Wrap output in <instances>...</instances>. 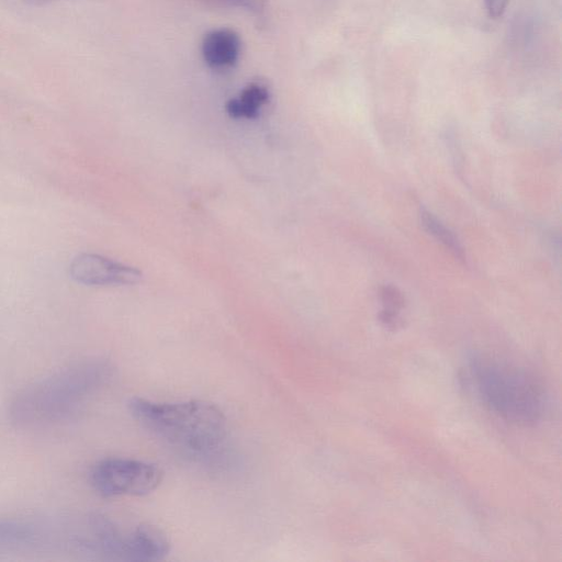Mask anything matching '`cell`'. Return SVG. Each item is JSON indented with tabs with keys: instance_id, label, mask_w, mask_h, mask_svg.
<instances>
[{
	"instance_id": "cell-10",
	"label": "cell",
	"mask_w": 562,
	"mask_h": 562,
	"mask_svg": "<svg viewBox=\"0 0 562 562\" xmlns=\"http://www.w3.org/2000/svg\"><path fill=\"white\" fill-rule=\"evenodd\" d=\"M384 310L381 314V321L389 327H396L398 323V310L403 305V297L397 289L385 286L382 291Z\"/></svg>"
},
{
	"instance_id": "cell-13",
	"label": "cell",
	"mask_w": 562,
	"mask_h": 562,
	"mask_svg": "<svg viewBox=\"0 0 562 562\" xmlns=\"http://www.w3.org/2000/svg\"><path fill=\"white\" fill-rule=\"evenodd\" d=\"M22 1L30 5L42 7V5H45V4L55 2V1H59V0H22Z\"/></svg>"
},
{
	"instance_id": "cell-11",
	"label": "cell",
	"mask_w": 562,
	"mask_h": 562,
	"mask_svg": "<svg viewBox=\"0 0 562 562\" xmlns=\"http://www.w3.org/2000/svg\"><path fill=\"white\" fill-rule=\"evenodd\" d=\"M229 7H238L248 11L259 12L263 8L265 0H211Z\"/></svg>"
},
{
	"instance_id": "cell-12",
	"label": "cell",
	"mask_w": 562,
	"mask_h": 562,
	"mask_svg": "<svg viewBox=\"0 0 562 562\" xmlns=\"http://www.w3.org/2000/svg\"><path fill=\"white\" fill-rule=\"evenodd\" d=\"M483 3L490 18L499 19L504 15L509 0H483Z\"/></svg>"
},
{
	"instance_id": "cell-3",
	"label": "cell",
	"mask_w": 562,
	"mask_h": 562,
	"mask_svg": "<svg viewBox=\"0 0 562 562\" xmlns=\"http://www.w3.org/2000/svg\"><path fill=\"white\" fill-rule=\"evenodd\" d=\"M470 374L485 405L505 420L529 425L542 416L544 389L527 370L504 360L479 357L472 360Z\"/></svg>"
},
{
	"instance_id": "cell-1",
	"label": "cell",
	"mask_w": 562,
	"mask_h": 562,
	"mask_svg": "<svg viewBox=\"0 0 562 562\" xmlns=\"http://www.w3.org/2000/svg\"><path fill=\"white\" fill-rule=\"evenodd\" d=\"M128 408L143 427L194 461L214 462L226 447V418L212 403L198 400L158 403L133 397Z\"/></svg>"
},
{
	"instance_id": "cell-4",
	"label": "cell",
	"mask_w": 562,
	"mask_h": 562,
	"mask_svg": "<svg viewBox=\"0 0 562 562\" xmlns=\"http://www.w3.org/2000/svg\"><path fill=\"white\" fill-rule=\"evenodd\" d=\"M164 477L155 463L126 458H108L92 469L91 483L104 497L143 496L155 491Z\"/></svg>"
},
{
	"instance_id": "cell-5",
	"label": "cell",
	"mask_w": 562,
	"mask_h": 562,
	"mask_svg": "<svg viewBox=\"0 0 562 562\" xmlns=\"http://www.w3.org/2000/svg\"><path fill=\"white\" fill-rule=\"evenodd\" d=\"M69 274L77 283L91 286L136 284L143 278L133 267L91 252L77 255L69 265Z\"/></svg>"
},
{
	"instance_id": "cell-7",
	"label": "cell",
	"mask_w": 562,
	"mask_h": 562,
	"mask_svg": "<svg viewBox=\"0 0 562 562\" xmlns=\"http://www.w3.org/2000/svg\"><path fill=\"white\" fill-rule=\"evenodd\" d=\"M37 526L24 521L0 519V554L25 550L41 543Z\"/></svg>"
},
{
	"instance_id": "cell-6",
	"label": "cell",
	"mask_w": 562,
	"mask_h": 562,
	"mask_svg": "<svg viewBox=\"0 0 562 562\" xmlns=\"http://www.w3.org/2000/svg\"><path fill=\"white\" fill-rule=\"evenodd\" d=\"M240 48L239 35L231 29L221 27L205 34L201 52L207 66L214 69H224L236 64Z\"/></svg>"
},
{
	"instance_id": "cell-2",
	"label": "cell",
	"mask_w": 562,
	"mask_h": 562,
	"mask_svg": "<svg viewBox=\"0 0 562 562\" xmlns=\"http://www.w3.org/2000/svg\"><path fill=\"white\" fill-rule=\"evenodd\" d=\"M111 368L101 360L70 366L27 387L13 403L19 422L59 420L76 412L109 379Z\"/></svg>"
},
{
	"instance_id": "cell-8",
	"label": "cell",
	"mask_w": 562,
	"mask_h": 562,
	"mask_svg": "<svg viewBox=\"0 0 562 562\" xmlns=\"http://www.w3.org/2000/svg\"><path fill=\"white\" fill-rule=\"evenodd\" d=\"M270 92L265 85L251 82L237 97L227 101L225 109L233 119H255L268 103Z\"/></svg>"
},
{
	"instance_id": "cell-9",
	"label": "cell",
	"mask_w": 562,
	"mask_h": 562,
	"mask_svg": "<svg viewBox=\"0 0 562 562\" xmlns=\"http://www.w3.org/2000/svg\"><path fill=\"white\" fill-rule=\"evenodd\" d=\"M420 220L424 227L438 240H440L447 248H449L456 257L460 260H464L463 250L454 237V235L441 224L431 213L426 210H422Z\"/></svg>"
}]
</instances>
